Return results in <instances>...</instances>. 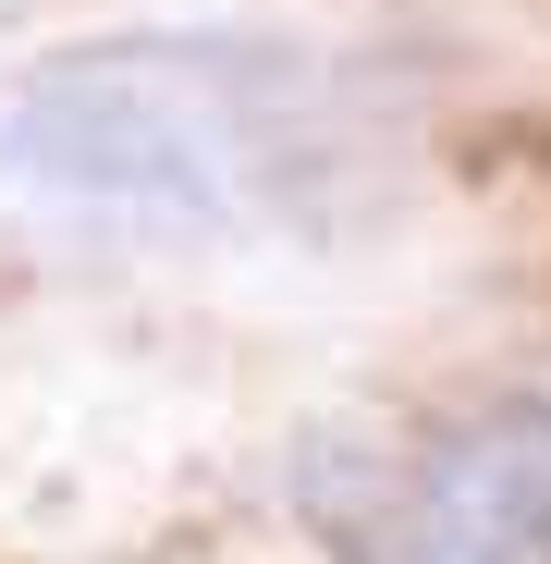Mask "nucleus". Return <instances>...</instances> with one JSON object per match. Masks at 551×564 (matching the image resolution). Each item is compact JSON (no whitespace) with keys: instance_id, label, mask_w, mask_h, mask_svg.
I'll list each match as a JSON object with an SVG mask.
<instances>
[{"instance_id":"f257e3e1","label":"nucleus","mask_w":551,"mask_h":564,"mask_svg":"<svg viewBox=\"0 0 551 564\" xmlns=\"http://www.w3.org/2000/svg\"><path fill=\"white\" fill-rule=\"evenodd\" d=\"M319 160V74L233 37H99L0 99V184L135 221H245Z\"/></svg>"},{"instance_id":"f03ea898","label":"nucleus","mask_w":551,"mask_h":564,"mask_svg":"<svg viewBox=\"0 0 551 564\" xmlns=\"http://www.w3.org/2000/svg\"><path fill=\"white\" fill-rule=\"evenodd\" d=\"M355 564H551V393H503L405 454Z\"/></svg>"}]
</instances>
